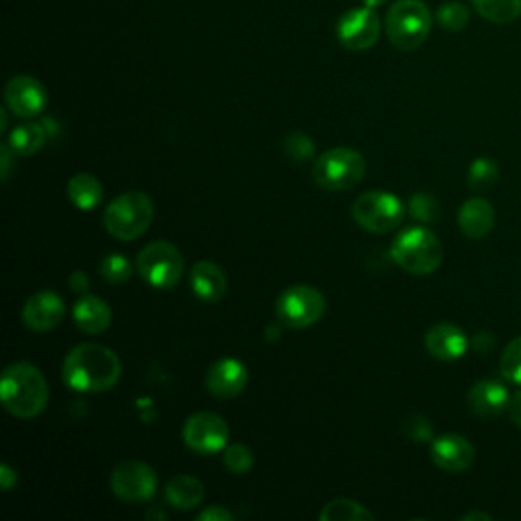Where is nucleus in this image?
Segmentation results:
<instances>
[{
    "label": "nucleus",
    "mask_w": 521,
    "mask_h": 521,
    "mask_svg": "<svg viewBox=\"0 0 521 521\" xmlns=\"http://www.w3.org/2000/svg\"><path fill=\"white\" fill-rule=\"evenodd\" d=\"M62 375L64 383L78 393H104L119 383L123 365L106 346L86 342L68 353Z\"/></svg>",
    "instance_id": "f257e3e1"
},
{
    "label": "nucleus",
    "mask_w": 521,
    "mask_h": 521,
    "mask_svg": "<svg viewBox=\"0 0 521 521\" xmlns=\"http://www.w3.org/2000/svg\"><path fill=\"white\" fill-rule=\"evenodd\" d=\"M0 399L5 410L21 420L37 418L49 401L45 375L31 363H13L0 377Z\"/></svg>",
    "instance_id": "f03ea898"
},
{
    "label": "nucleus",
    "mask_w": 521,
    "mask_h": 521,
    "mask_svg": "<svg viewBox=\"0 0 521 521\" xmlns=\"http://www.w3.org/2000/svg\"><path fill=\"white\" fill-rule=\"evenodd\" d=\"M391 257L403 271L412 275H430L440 267L444 249L430 228L410 226L395 237Z\"/></svg>",
    "instance_id": "7ed1b4c3"
},
{
    "label": "nucleus",
    "mask_w": 521,
    "mask_h": 521,
    "mask_svg": "<svg viewBox=\"0 0 521 521\" xmlns=\"http://www.w3.org/2000/svg\"><path fill=\"white\" fill-rule=\"evenodd\" d=\"M432 31V13L422 0H395L385 17V33L399 51L420 49Z\"/></svg>",
    "instance_id": "20e7f679"
},
{
    "label": "nucleus",
    "mask_w": 521,
    "mask_h": 521,
    "mask_svg": "<svg viewBox=\"0 0 521 521\" xmlns=\"http://www.w3.org/2000/svg\"><path fill=\"white\" fill-rule=\"evenodd\" d=\"M153 216L155 206L145 192H125L108 204L104 212V226L114 239L135 241L147 233Z\"/></svg>",
    "instance_id": "39448f33"
},
{
    "label": "nucleus",
    "mask_w": 521,
    "mask_h": 521,
    "mask_svg": "<svg viewBox=\"0 0 521 521\" xmlns=\"http://www.w3.org/2000/svg\"><path fill=\"white\" fill-rule=\"evenodd\" d=\"M367 173L365 157L351 147H334L314 163V182L328 192H346L359 186Z\"/></svg>",
    "instance_id": "423d86ee"
},
{
    "label": "nucleus",
    "mask_w": 521,
    "mask_h": 521,
    "mask_svg": "<svg viewBox=\"0 0 521 521\" xmlns=\"http://www.w3.org/2000/svg\"><path fill=\"white\" fill-rule=\"evenodd\" d=\"M351 212L355 222L373 235L391 233L405 218L403 202L395 194L383 190L361 194L353 202Z\"/></svg>",
    "instance_id": "0eeeda50"
},
{
    "label": "nucleus",
    "mask_w": 521,
    "mask_h": 521,
    "mask_svg": "<svg viewBox=\"0 0 521 521\" xmlns=\"http://www.w3.org/2000/svg\"><path fill=\"white\" fill-rule=\"evenodd\" d=\"M137 271L153 287L171 289L184 275V257L171 243L155 241L137 255Z\"/></svg>",
    "instance_id": "6e6552de"
},
{
    "label": "nucleus",
    "mask_w": 521,
    "mask_h": 521,
    "mask_svg": "<svg viewBox=\"0 0 521 521\" xmlns=\"http://www.w3.org/2000/svg\"><path fill=\"white\" fill-rule=\"evenodd\" d=\"M326 312V298L312 285L287 287L275 302V314L281 324L292 328H308L320 322Z\"/></svg>",
    "instance_id": "1a4fd4ad"
},
{
    "label": "nucleus",
    "mask_w": 521,
    "mask_h": 521,
    "mask_svg": "<svg viewBox=\"0 0 521 521\" xmlns=\"http://www.w3.org/2000/svg\"><path fill=\"white\" fill-rule=\"evenodd\" d=\"M110 489L121 501L145 503L157 491V475L141 460H125L114 467L110 475Z\"/></svg>",
    "instance_id": "9d476101"
},
{
    "label": "nucleus",
    "mask_w": 521,
    "mask_h": 521,
    "mask_svg": "<svg viewBox=\"0 0 521 521\" xmlns=\"http://www.w3.org/2000/svg\"><path fill=\"white\" fill-rule=\"evenodd\" d=\"M381 35V19L375 9L361 7L344 13L336 25V37L349 51L371 49Z\"/></svg>",
    "instance_id": "9b49d317"
},
{
    "label": "nucleus",
    "mask_w": 521,
    "mask_h": 521,
    "mask_svg": "<svg viewBox=\"0 0 521 521\" xmlns=\"http://www.w3.org/2000/svg\"><path fill=\"white\" fill-rule=\"evenodd\" d=\"M184 442L198 454H216L228 446V424L212 412H200L184 424Z\"/></svg>",
    "instance_id": "f8f14e48"
},
{
    "label": "nucleus",
    "mask_w": 521,
    "mask_h": 521,
    "mask_svg": "<svg viewBox=\"0 0 521 521\" xmlns=\"http://www.w3.org/2000/svg\"><path fill=\"white\" fill-rule=\"evenodd\" d=\"M5 102L17 117L33 119L47 106V90L33 76H15L5 88Z\"/></svg>",
    "instance_id": "ddd939ff"
},
{
    "label": "nucleus",
    "mask_w": 521,
    "mask_h": 521,
    "mask_svg": "<svg viewBox=\"0 0 521 521\" xmlns=\"http://www.w3.org/2000/svg\"><path fill=\"white\" fill-rule=\"evenodd\" d=\"M432 462L446 473H465L475 462V446L460 434H444L432 440Z\"/></svg>",
    "instance_id": "4468645a"
},
{
    "label": "nucleus",
    "mask_w": 521,
    "mask_h": 521,
    "mask_svg": "<svg viewBox=\"0 0 521 521\" xmlns=\"http://www.w3.org/2000/svg\"><path fill=\"white\" fill-rule=\"evenodd\" d=\"M66 316V304L60 294L43 289L33 294L23 306V322L33 332H49L62 324Z\"/></svg>",
    "instance_id": "2eb2a0df"
},
{
    "label": "nucleus",
    "mask_w": 521,
    "mask_h": 521,
    "mask_svg": "<svg viewBox=\"0 0 521 521\" xmlns=\"http://www.w3.org/2000/svg\"><path fill=\"white\" fill-rule=\"evenodd\" d=\"M247 383H249V371L235 357L218 359L206 373V387L218 399H233L241 395Z\"/></svg>",
    "instance_id": "dca6fc26"
},
{
    "label": "nucleus",
    "mask_w": 521,
    "mask_h": 521,
    "mask_svg": "<svg viewBox=\"0 0 521 521\" xmlns=\"http://www.w3.org/2000/svg\"><path fill=\"white\" fill-rule=\"evenodd\" d=\"M426 349L428 353L442 361V363H452L465 357L469 351V338L462 332L456 324L452 322H438L426 332Z\"/></svg>",
    "instance_id": "f3484780"
},
{
    "label": "nucleus",
    "mask_w": 521,
    "mask_h": 521,
    "mask_svg": "<svg viewBox=\"0 0 521 521\" xmlns=\"http://www.w3.org/2000/svg\"><path fill=\"white\" fill-rule=\"evenodd\" d=\"M511 401L509 389L497 379H483L475 383L467 395V403L479 418H497L507 412Z\"/></svg>",
    "instance_id": "a211bd4d"
},
{
    "label": "nucleus",
    "mask_w": 521,
    "mask_h": 521,
    "mask_svg": "<svg viewBox=\"0 0 521 521\" xmlns=\"http://www.w3.org/2000/svg\"><path fill=\"white\" fill-rule=\"evenodd\" d=\"M190 283L194 294L208 304L220 302L228 292V279L226 273L212 261H198L192 267Z\"/></svg>",
    "instance_id": "6ab92c4d"
},
{
    "label": "nucleus",
    "mask_w": 521,
    "mask_h": 521,
    "mask_svg": "<svg viewBox=\"0 0 521 521\" xmlns=\"http://www.w3.org/2000/svg\"><path fill=\"white\" fill-rule=\"evenodd\" d=\"M458 226L469 239H485L495 226V208L485 198H471L460 206Z\"/></svg>",
    "instance_id": "aec40b11"
},
{
    "label": "nucleus",
    "mask_w": 521,
    "mask_h": 521,
    "mask_svg": "<svg viewBox=\"0 0 521 521\" xmlns=\"http://www.w3.org/2000/svg\"><path fill=\"white\" fill-rule=\"evenodd\" d=\"M74 320L84 334H102L112 324V310L104 300L86 294L74 306Z\"/></svg>",
    "instance_id": "412c9836"
},
{
    "label": "nucleus",
    "mask_w": 521,
    "mask_h": 521,
    "mask_svg": "<svg viewBox=\"0 0 521 521\" xmlns=\"http://www.w3.org/2000/svg\"><path fill=\"white\" fill-rule=\"evenodd\" d=\"M163 493H165V501H167L171 507L188 511V509L198 507V505L204 501L206 489H204L202 481H198V479H194V477L176 475V477H171V479L165 483Z\"/></svg>",
    "instance_id": "4be33fe9"
},
{
    "label": "nucleus",
    "mask_w": 521,
    "mask_h": 521,
    "mask_svg": "<svg viewBox=\"0 0 521 521\" xmlns=\"http://www.w3.org/2000/svg\"><path fill=\"white\" fill-rule=\"evenodd\" d=\"M102 194V184L92 173H78L68 184V198L82 212L94 210L102 202Z\"/></svg>",
    "instance_id": "5701e85b"
},
{
    "label": "nucleus",
    "mask_w": 521,
    "mask_h": 521,
    "mask_svg": "<svg viewBox=\"0 0 521 521\" xmlns=\"http://www.w3.org/2000/svg\"><path fill=\"white\" fill-rule=\"evenodd\" d=\"M45 143H47V129L41 123H25L17 127L9 139V145L15 151V155L21 157L35 155L37 151L43 149Z\"/></svg>",
    "instance_id": "b1692460"
},
{
    "label": "nucleus",
    "mask_w": 521,
    "mask_h": 521,
    "mask_svg": "<svg viewBox=\"0 0 521 521\" xmlns=\"http://www.w3.org/2000/svg\"><path fill=\"white\" fill-rule=\"evenodd\" d=\"M475 11L489 23L509 25L521 15V0H473Z\"/></svg>",
    "instance_id": "393cba45"
},
{
    "label": "nucleus",
    "mask_w": 521,
    "mask_h": 521,
    "mask_svg": "<svg viewBox=\"0 0 521 521\" xmlns=\"http://www.w3.org/2000/svg\"><path fill=\"white\" fill-rule=\"evenodd\" d=\"M322 521H373V513L353 501V499H334L320 511Z\"/></svg>",
    "instance_id": "a878e982"
},
{
    "label": "nucleus",
    "mask_w": 521,
    "mask_h": 521,
    "mask_svg": "<svg viewBox=\"0 0 521 521\" xmlns=\"http://www.w3.org/2000/svg\"><path fill=\"white\" fill-rule=\"evenodd\" d=\"M499 180V165L495 159L479 157L469 167V188L473 192H487Z\"/></svg>",
    "instance_id": "bb28decb"
},
{
    "label": "nucleus",
    "mask_w": 521,
    "mask_h": 521,
    "mask_svg": "<svg viewBox=\"0 0 521 521\" xmlns=\"http://www.w3.org/2000/svg\"><path fill=\"white\" fill-rule=\"evenodd\" d=\"M98 271H100V275H102L104 281L119 285V283H125V281L131 279V275H133V265H131V261H129L125 255L112 253V255H106V257L100 261Z\"/></svg>",
    "instance_id": "cd10ccee"
},
{
    "label": "nucleus",
    "mask_w": 521,
    "mask_h": 521,
    "mask_svg": "<svg viewBox=\"0 0 521 521\" xmlns=\"http://www.w3.org/2000/svg\"><path fill=\"white\" fill-rule=\"evenodd\" d=\"M222 462L233 475H247L253 469L255 456H253V450L245 444H230L224 448Z\"/></svg>",
    "instance_id": "c85d7f7f"
},
{
    "label": "nucleus",
    "mask_w": 521,
    "mask_h": 521,
    "mask_svg": "<svg viewBox=\"0 0 521 521\" xmlns=\"http://www.w3.org/2000/svg\"><path fill=\"white\" fill-rule=\"evenodd\" d=\"M501 375L515 383V385H521V336L513 338L507 346L505 351L501 355Z\"/></svg>",
    "instance_id": "c756f323"
},
{
    "label": "nucleus",
    "mask_w": 521,
    "mask_h": 521,
    "mask_svg": "<svg viewBox=\"0 0 521 521\" xmlns=\"http://www.w3.org/2000/svg\"><path fill=\"white\" fill-rule=\"evenodd\" d=\"M436 19L442 29L456 33L469 25V9L460 3H446L438 9Z\"/></svg>",
    "instance_id": "7c9ffc66"
},
{
    "label": "nucleus",
    "mask_w": 521,
    "mask_h": 521,
    "mask_svg": "<svg viewBox=\"0 0 521 521\" xmlns=\"http://www.w3.org/2000/svg\"><path fill=\"white\" fill-rule=\"evenodd\" d=\"M283 149H285L289 159L302 163V161H306L314 155V141L304 133H292V135L285 137Z\"/></svg>",
    "instance_id": "2f4dec72"
},
{
    "label": "nucleus",
    "mask_w": 521,
    "mask_h": 521,
    "mask_svg": "<svg viewBox=\"0 0 521 521\" xmlns=\"http://www.w3.org/2000/svg\"><path fill=\"white\" fill-rule=\"evenodd\" d=\"M410 214L422 222H434L440 214L438 202L430 194H414L410 198Z\"/></svg>",
    "instance_id": "473e14b6"
},
{
    "label": "nucleus",
    "mask_w": 521,
    "mask_h": 521,
    "mask_svg": "<svg viewBox=\"0 0 521 521\" xmlns=\"http://www.w3.org/2000/svg\"><path fill=\"white\" fill-rule=\"evenodd\" d=\"M403 432L414 442H430L434 440V426L428 418L420 414H412L403 420Z\"/></svg>",
    "instance_id": "72a5a7b5"
},
{
    "label": "nucleus",
    "mask_w": 521,
    "mask_h": 521,
    "mask_svg": "<svg viewBox=\"0 0 521 521\" xmlns=\"http://www.w3.org/2000/svg\"><path fill=\"white\" fill-rule=\"evenodd\" d=\"M13 155H15V151L11 149V145L0 147V178H3V184H7L11 180Z\"/></svg>",
    "instance_id": "f704fd0d"
},
{
    "label": "nucleus",
    "mask_w": 521,
    "mask_h": 521,
    "mask_svg": "<svg viewBox=\"0 0 521 521\" xmlns=\"http://www.w3.org/2000/svg\"><path fill=\"white\" fill-rule=\"evenodd\" d=\"M198 519L200 521H228V519H233V513L222 505H212V507L204 509L202 513H198Z\"/></svg>",
    "instance_id": "c9c22d12"
},
{
    "label": "nucleus",
    "mask_w": 521,
    "mask_h": 521,
    "mask_svg": "<svg viewBox=\"0 0 521 521\" xmlns=\"http://www.w3.org/2000/svg\"><path fill=\"white\" fill-rule=\"evenodd\" d=\"M495 346V338L489 334V332H479L475 338H473V349L481 355H487L493 351Z\"/></svg>",
    "instance_id": "e433bc0d"
},
{
    "label": "nucleus",
    "mask_w": 521,
    "mask_h": 521,
    "mask_svg": "<svg viewBox=\"0 0 521 521\" xmlns=\"http://www.w3.org/2000/svg\"><path fill=\"white\" fill-rule=\"evenodd\" d=\"M507 414H509L511 422H513L515 426H519V428H521V389H519V391H515V393L511 395V401H509Z\"/></svg>",
    "instance_id": "4c0bfd02"
},
{
    "label": "nucleus",
    "mask_w": 521,
    "mask_h": 521,
    "mask_svg": "<svg viewBox=\"0 0 521 521\" xmlns=\"http://www.w3.org/2000/svg\"><path fill=\"white\" fill-rule=\"evenodd\" d=\"M70 287L74 289L76 294L86 296V294H88V287H90L88 275H86L84 271H76V273H72V277H70Z\"/></svg>",
    "instance_id": "58836bf2"
},
{
    "label": "nucleus",
    "mask_w": 521,
    "mask_h": 521,
    "mask_svg": "<svg viewBox=\"0 0 521 521\" xmlns=\"http://www.w3.org/2000/svg\"><path fill=\"white\" fill-rule=\"evenodd\" d=\"M17 485V473L9 465H0V487L3 491H11Z\"/></svg>",
    "instance_id": "ea45409f"
},
{
    "label": "nucleus",
    "mask_w": 521,
    "mask_h": 521,
    "mask_svg": "<svg viewBox=\"0 0 521 521\" xmlns=\"http://www.w3.org/2000/svg\"><path fill=\"white\" fill-rule=\"evenodd\" d=\"M462 521H479V519H483V521H491L493 517L489 515V513H483V511H471V513H465L460 517Z\"/></svg>",
    "instance_id": "a19ab883"
},
{
    "label": "nucleus",
    "mask_w": 521,
    "mask_h": 521,
    "mask_svg": "<svg viewBox=\"0 0 521 521\" xmlns=\"http://www.w3.org/2000/svg\"><path fill=\"white\" fill-rule=\"evenodd\" d=\"M7 123H9V119H7V110L3 108V110H0V133H5V131H7Z\"/></svg>",
    "instance_id": "79ce46f5"
},
{
    "label": "nucleus",
    "mask_w": 521,
    "mask_h": 521,
    "mask_svg": "<svg viewBox=\"0 0 521 521\" xmlns=\"http://www.w3.org/2000/svg\"><path fill=\"white\" fill-rule=\"evenodd\" d=\"M387 3V0H363L365 7H371V9H377V7H383Z\"/></svg>",
    "instance_id": "37998d69"
}]
</instances>
